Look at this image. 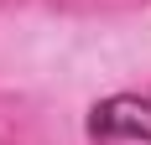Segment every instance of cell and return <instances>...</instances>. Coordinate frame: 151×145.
<instances>
[{
  "mask_svg": "<svg viewBox=\"0 0 151 145\" xmlns=\"http://www.w3.org/2000/svg\"><path fill=\"white\" fill-rule=\"evenodd\" d=\"M94 135H130V140H151V104L146 99H104L94 109Z\"/></svg>",
  "mask_w": 151,
  "mask_h": 145,
  "instance_id": "6da1fadb",
  "label": "cell"
}]
</instances>
